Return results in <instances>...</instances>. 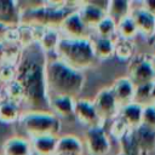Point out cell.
<instances>
[{"label":"cell","mask_w":155,"mask_h":155,"mask_svg":"<svg viewBox=\"0 0 155 155\" xmlns=\"http://www.w3.org/2000/svg\"><path fill=\"white\" fill-rule=\"evenodd\" d=\"M46 61V53L40 45L31 42L24 46L15 69V80L23 90V101L29 111L51 113L45 79Z\"/></svg>","instance_id":"cell-1"},{"label":"cell","mask_w":155,"mask_h":155,"mask_svg":"<svg viewBox=\"0 0 155 155\" xmlns=\"http://www.w3.org/2000/svg\"><path fill=\"white\" fill-rule=\"evenodd\" d=\"M45 79L48 98L63 96L74 99L80 94L85 84L84 74L67 65L59 58H47Z\"/></svg>","instance_id":"cell-2"},{"label":"cell","mask_w":155,"mask_h":155,"mask_svg":"<svg viewBox=\"0 0 155 155\" xmlns=\"http://www.w3.org/2000/svg\"><path fill=\"white\" fill-rule=\"evenodd\" d=\"M73 11L65 2H35L21 12V18L34 27L56 28Z\"/></svg>","instance_id":"cell-3"},{"label":"cell","mask_w":155,"mask_h":155,"mask_svg":"<svg viewBox=\"0 0 155 155\" xmlns=\"http://www.w3.org/2000/svg\"><path fill=\"white\" fill-rule=\"evenodd\" d=\"M56 53L62 62L79 71L92 65L96 59L88 39L61 38L56 47Z\"/></svg>","instance_id":"cell-4"},{"label":"cell","mask_w":155,"mask_h":155,"mask_svg":"<svg viewBox=\"0 0 155 155\" xmlns=\"http://www.w3.org/2000/svg\"><path fill=\"white\" fill-rule=\"evenodd\" d=\"M23 130L35 137L52 136L57 137L61 131V121L58 116L50 111H28L19 119Z\"/></svg>","instance_id":"cell-5"},{"label":"cell","mask_w":155,"mask_h":155,"mask_svg":"<svg viewBox=\"0 0 155 155\" xmlns=\"http://www.w3.org/2000/svg\"><path fill=\"white\" fill-rule=\"evenodd\" d=\"M128 80L134 87L151 84L155 80V73L150 64V59H147L143 54L132 57L128 65Z\"/></svg>","instance_id":"cell-6"},{"label":"cell","mask_w":155,"mask_h":155,"mask_svg":"<svg viewBox=\"0 0 155 155\" xmlns=\"http://www.w3.org/2000/svg\"><path fill=\"white\" fill-rule=\"evenodd\" d=\"M85 142L91 155H107L110 150V143L101 126L88 127L85 133Z\"/></svg>","instance_id":"cell-7"},{"label":"cell","mask_w":155,"mask_h":155,"mask_svg":"<svg viewBox=\"0 0 155 155\" xmlns=\"http://www.w3.org/2000/svg\"><path fill=\"white\" fill-rule=\"evenodd\" d=\"M96 113L98 115V117L102 119H110L113 116H115L116 111H117V103L110 91V88H104L102 91L98 92V94L96 96L94 101L92 102Z\"/></svg>","instance_id":"cell-8"},{"label":"cell","mask_w":155,"mask_h":155,"mask_svg":"<svg viewBox=\"0 0 155 155\" xmlns=\"http://www.w3.org/2000/svg\"><path fill=\"white\" fill-rule=\"evenodd\" d=\"M131 137L140 155L148 154L155 149V128L140 124L131 130Z\"/></svg>","instance_id":"cell-9"},{"label":"cell","mask_w":155,"mask_h":155,"mask_svg":"<svg viewBox=\"0 0 155 155\" xmlns=\"http://www.w3.org/2000/svg\"><path fill=\"white\" fill-rule=\"evenodd\" d=\"M59 28L69 39H87L88 28L84 24L78 11L70 12L61 23Z\"/></svg>","instance_id":"cell-10"},{"label":"cell","mask_w":155,"mask_h":155,"mask_svg":"<svg viewBox=\"0 0 155 155\" xmlns=\"http://www.w3.org/2000/svg\"><path fill=\"white\" fill-rule=\"evenodd\" d=\"M74 116L88 127L101 126L99 125L101 119L98 117L92 102H90L87 99L74 101Z\"/></svg>","instance_id":"cell-11"},{"label":"cell","mask_w":155,"mask_h":155,"mask_svg":"<svg viewBox=\"0 0 155 155\" xmlns=\"http://www.w3.org/2000/svg\"><path fill=\"white\" fill-rule=\"evenodd\" d=\"M130 17L133 21L137 31H140L148 39L153 35L155 29V17L151 13H149L147 10H144L140 6V7L131 8Z\"/></svg>","instance_id":"cell-12"},{"label":"cell","mask_w":155,"mask_h":155,"mask_svg":"<svg viewBox=\"0 0 155 155\" xmlns=\"http://www.w3.org/2000/svg\"><path fill=\"white\" fill-rule=\"evenodd\" d=\"M110 91H111L117 105L124 107V105L132 102L134 86L128 80V78H119L111 85Z\"/></svg>","instance_id":"cell-13"},{"label":"cell","mask_w":155,"mask_h":155,"mask_svg":"<svg viewBox=\"0 0 155 155\" xmlns=\"http://www.w3.org/2000/svg\"><path fill=\"white\" fill-rule=\"evenodd\" d=\"M81 21L84 22V24L90 28V27H94L107 16V13L101 10L99 7H97L93 2L91 1H85L80 4V8L78 10Z\"/></svg>","instance_id":"cell-14"},{"label":"cell","mask_w":155,"mask_h":155,"mask_svg":"<svg viewBox=\"0 0 155 155\" xmlns=\"http://www.w3.org/2000/svg\"><path fill=\"white\" fill-rule=\"evenodd\" d=\"M48 103H50L51 110H53L56 113V115H61V116L69 119V120L75 119V116H74V99L73 98L63 97V96L51 97V98H48Z\"/></svg>","instance_id":"cell-15"},{"label":"cell","mask_w":155,"mask_h":155,"mask_svg":"<svg viewBox=\"0 0 155 155\" xmlns=\"http://www.w3.org/2000/svg\"><path fill=\"white\" fill-rule=\"evenodd\" d=\"M82 143L75 136H64L58 138L54 155H81Z\"/></svg>","instance_id":"cell-16"},{"label":"cell","mask_w":155,"mask_h":155,"mask_svg":"<svg viewBox=\"0 0 155 155\" xmlns=\"http://www.w3.org/2000/svg\"><path fill=\"white\" fill-rule=\"evenodd\" d=\"M21 21V8L17 2L10 0H0V23L5 25H15Z\"/></svg>","instance_id":"cell-17"},{"label":"cell","mask_w":155,"mask_h":155,"mask_svg":"<svg viewBox=\"0 0 155 155\" xmlns=\"http://www.w3.org/2000/svg\"><path fill=\"white\" fill-rule=\"evenodd\" d=\"M142 110H143L142 105L131 102V103H128L121 108V113H120L119 117L126 124V126L130 130H132V128L140 125Z\"/></svg>","instance_id":"cell-18"},{"label":"cell","mask_w":155,"mask_h":155,"mask_svg":"<svg viewBox=\"0 0 155 155\" xmlns=\"http://www.w3.org/2000/svg\"><path fill=\"white\" fill-rule=\"evenodd\" d=\"M131 11V2L125 0H113L109 1L107 16L113 19L115 24H117L122 18L127 17Z\"/></svg>","instance_id":"cell-19"},{"label":"cell","mask_w":155,"mask_h":155,"mask_svg":"<svg viewBox=\"0 0 155 155\" xmlns=\"http://www.w3.org/2000/svg\"><path fill=\"white\" fill-rule=\"evenodd\" d=\"M57 137L42 136L33 138V148L35 155H54L57 147Z\"/></svg>","instance_id":"cell-20"},{"label":"cell","mask_w":155,"mask_h":155,"mask_svg":"<svg viewBox=\"0 0 155 155\" xmlns=\"http://www.w3.org/2000/svg\"><path fill=\"white\" fill-rule=\"evenodd\" d=\"M91 45H92L94 58L107 59L114 54V41L111 39L97 36L91 41Z\"/></svg>","instance_id":"cell-21"},{"label":"cell","mask_w":155,"mask_h":155,"mask_svg":"<svg viewBox=\"0 0 155 155\" xmlns=\"http://www.w3.org/2000/svg\"><path fill=\"white\" fill-rule=\"evenodd\" d=\"M30 144L23 138H11L4 145V155H31Z\"/></svg>","instance_id":"cell-22"},{"label":"cell","mask_w":155,"mask_h":155,"mask_svg":"<svg viewBox=\"0 0 155 155\" xmlns=\"http://www.w3.org/2000/svg\"><path fill=\"white\" fill-rule=\"evenodd\" d=\"M59 39L61 38L58 35V31L54 28H46L42 36L38 41V44L40 45L42 51L46 53L48 51H56V47H57Z\"/></svg>","instance_id":"cell-23"},{"label":"cell","mask_w":155,"mask_h":155,"mask_svg":"<svg viewBox=\"0 0 155 155\" xmlns=\"http://www.w3.org/2000/svg\"><path fill=\"white\" fill-rule=\"evenodd\" d=\"M133 44L131 40L127 39H117L114 42V54L120 59V61H127L132 58L133 56Z\"/></svg>","instance_id":"cell-24"},{"label":"cell","mask_w":155,"mask_h":155,"mask_svg":"<svg viewBox=\"0 0 155 155\" xmlns=\"http://www.w3.org/2000/svg\"><path fill=\"white\" fill-rule=\"evenodd\" d=\"M151 88H153V82L140 85V86H136L134 92H133L132 102L136 103V104H139L142 107L148 105L149 101L151 99Z\"/></svg>","instance_id":"cell-25"},{"label":"cell","mask_w":155,"mask_h":155,"mask_svg":"<svg viewBox=\"0 0 155 155\" xmlns=\"http://www.w3.org/2000/svg\"><path fill=\"white\" fill-rule=\"evenodd\" d=\"M18 105L15 102L6 101L0 104V120L4 122H13L18 117Z\"/></svg>","instance_id":"cell-26"},{"label":"cell","mask_w":155,"mask_h":155,"mask_svg":"<svg viewBox=\"0 0 155 155\" xmlns=\"http://www.w3.org/2000/svg\"><path fill=\"white\" fill-rule=\"evenodd\" d=\"M116 29H117V31L120 33L121 38H122V39H127V40L133 39V36L137 34L136 25H134L132 18L130 17V15H128L127 17L122 18V19L116 24Z\"/></svg>","instance_id":"cell-27"},{"label":"cell","mask_w":155,"mask_h":155,"mask_svg":"<svg viewBox=\"0 0 155 155\" xmlns=\"http://www.w3.org/2000/svg\"><path fill=\"white\" fill-rule=\"evenodd\" d=\"M116 30V24L113 22L111 18L105 16L97 25H96V31L99 38H105V39H111Z\"/></svg>","instance_id":"cell-28"},{"label":"cell","mask_w":155,"mask_h":155,"mask_svg":"<svg viewBox=\"0 0 155 155\" xmlns=\"http://www.w3.org/2000/svg\"><path fill=\"white\" fill-rule=\"evenodd\" d=\"M6 94H7V97H8V101L15 102L16 104H17L18 102L23 101V98H24V96H23V90H22V87L19 86V84H18L16 80H12V81L8 84V86H7V88H6Z\"/></svg>","instance_id":"cell-29"},{"label":"cell","mask_w":155,"mask_h":155,"mask_svg":"<svg viewBox=\"0 0 155 155\" xmlns=\"http://www.w3.org/2000/svg\"><path fill=\"white\" fill-rule=\"evenodd\" d=\"M140 124L155 128V104H148L143 107Z\"/></svg>","instance_id":"cell-30"},{"label":"cell","mask_w":155,"mask_h":155,"mask_svg":"<svg viewBox=\"0 0 155 155\" xmlns=\"http://www.w3.org/2000/svg\"><path fill=\"white\" fill-rule=\"evenodd\" d=\"M128 130H130V128L126 126V124L119 117V119L113 124V126H111V134L115 136V137H117V138L120 139Z\"/></svg>","instance_id":"cell-31"},{"label":"cell","mask_w":155,"mask_h":155,"mask_svg":"<svg viewBox=\"0 0 155 155\" xmlns=\"http://www.w3.org/2000/svg\"><path fill=\"white\" fill-rule=\"evenodd\" d=\"M15 78V70L11 67H4L1 69V74H0V79L5 80V81H12V79Z\"/></svg>","instance_id":"cell-32"},{"label":"cell","mask_w":155,"mask_h":155,"mask_svg":"<svg viewBox=\"0 0 155 155\" xmlns=\"http://www.w3.org/2000/svg\"><path fill=\"white\" fill-rule=\"evenodd\" d=\"M140 6L155 17V0H145L140 2Z\"/></svg>","instance_id":"cell-33"},{"label":"cell","mask_w":155,"mask_h":155,"mask_svg":"<svg viewBox=\"0 0 155 155\" xmlns=\"http://www.w3.org/2000/svg\"><path fill=\"white\" fill-rule=\"evenodd\" d=\"M6 33H7V25L0 23V39L4 38L6 35Z\"/></svg>","instance_id":"cell-34"},{"label":"cell","mask_w":155,"mask_h":155,"mask_svg":"<svg viewBox=\"0 0 155 155\" xmlns=\"http://www.w3.org/2000/svg\"><path fill=\"white\" fill-rule=\"evenodd\" d=\"M148 41H149V44H151V45H155V29H154V33H153V35L148 39Z\"/></svg>","instance_id":"cell-35"},{"label":"cell","mask_w":155,"mask_h":155,"mask_svg":"<svg viewBox=\"0 0 155 155\" xmlns=\"http://www.w3.org/2000/svg\"><path fill=\"white\" fill-rule=\"evenodd\" d=\"M151 99H155V80L153 81V88H151Z\"/></svg>","instance_id":"cell-36"},{"label":"cell","mask_w":155,"mask_h":155,"mask_svg":"<svg viewBox=\"0 0 155 155\" xmlns=\"http://www.w3.org/2000/svg\"><path fill=\"white\" fill-rule=\"evenodd\" d=\"M150 64H151L153 70H154V73H155V54L151 57V59H150Z\"/></svg>","instance_id":"cell-37"},{"label":"cell","mask_w":155,"mask_h":155,"mask_svg":"<svg viewBox=\"0 0 155 155\" xmlns=\"http://www.w3.org/2000/svg\"><path fill=\"white\" fill-rule=\"evenodd\" d=\"M2 54H4V48H2V46L0 45V57H1Z\"/></svg>","instance_id":"cell-38"},{"label":"cell","mask_w":155,"mask_h":155,"mask_svg":"<svg viewBox=\"0 0 155 155\" xmlns=\"http://www.w3.org/2000/svg\"><path fill=\"white\" fill-rule=\"evenodd\" d=\"M119 155H127V154H122V153H120V154H119Z\"/></svg>","instance_id":"cell-39"},{"label":"cell","mask_w":155,"mask_h":155,"mask_svg":"<svg viewBox=\"0 0 155 155\" xmlns=\"http://www.w3.org/2000/svg\"><path fill=\"white\" fill-rule=\"evenodd\" d=\"M31 155H35V154H34V153H33V154H31Z\"/></svg>","instance_id":"cell-40"},{"label":"cell","mask_w":155,"mask_h":155,"mask_svg":"<svg viewBox=\"0 0 155 155\" xmlns=\"http://www.w3.org/2000/svg\"><path fill=\"white\" fill-rule=\"evenodd\" d=\"M154 47H155V45H154Z\"/></svg>","instance_id":"cell-41"}]
</instances>
